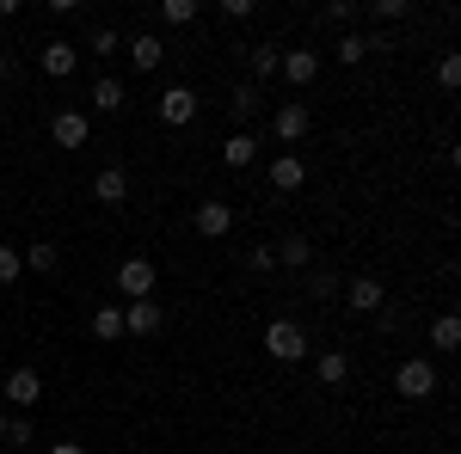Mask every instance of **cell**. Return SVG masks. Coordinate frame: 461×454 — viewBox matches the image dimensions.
Listing matches in <instances>:
<instances>
[{"label":"cell","mask_w":461,"mask_h":454,"mask_svg":"<svg viewBox=\"0 0 461 454\" xmlns=\"http://www.w3.org/2000/svg\"><path fill=\"white\" fill-rule=\"evenodd\" d=\"M430 350H443V356L461 350V319L456 314H437V319H430Z\"/></svg>","instance_id":"cell-21"},{"label":"cell","mask_w":461,"mask_h":454,"mask_svg":"<svg viewBox=\"0 0 461 454\" xmlns=\"http://www.w3.org/2000/svg\"><path fill=\"white\" fill-rule=\"evenodd\" d=\"M277 74H284L289 86H308V80L320 74V56H314V49H284V62H277Z\"/></svg>","instance_id":"cell-13"},{"label":"cell","mask_w":461,"mask_h":454,"mask_svg":"<svg viewBox=\"0 0 461 454\" xmlns=\"http://www.w3.org/2000/svg\"><path fill=\"white\" fill-rule=\"evenodd\" d=\"M369 49H388V43H382V37H369V31H345V37H339V49H332V56H339L345 68H357V62H363Z\"/></svg>","instance_id":"cell-15"},{"label":"cell","mask_w":461,"mask_h":454,"mask_svg":"<svg viewBox=\"0 0 461 454\" xmlns=\"http://www.w3.org/2000/svg\"><path fill=\"white\" fill-rule=\"evenodd\" d=\"M93 338L99 344H123V307H99L93 314Z\"/></svg>","instance_id":"cell-22"},{"label":"cell","mask_w":461,"mask_h":454,"mask_svg":"<svg viewBox=\"0 0 461 454\" xmlns=\"http://www.w3.org/2000/svg\"><path fill=\"white\" fill-rule=\"evenodd\" d=\"M154 111H160V123H167V129H185V123L197 117V93L178 80V86H167V93H160V105H154Z\"/></svg>","instance_id":"cell-6"},{"label":"cell","mask_w":461,"mask_h":454,"mask_svg":"<svg viewBox=\"0 0 461 454\" xmlns=\"http://www.w3.org/2000/svg\"><path fill=\"white\" fill-rule=\"evenodd\" d=\"M308 295H314V301H339V295H345V282L332 277V271H314V277H308Z\"/></svg>","instance_id":"cell-26"},{"label":"cell","mask_w":461,"mask_h":454,"mask_svg":"<svg viewBox=\"0 0 461 454\" xmlns=\"http://www.w3.org/2000/svg\"><path fill=\"white\" fill-rule=\"evenodd\" d=\"M308 258H314V245L302 240V234H289V240L277 245V264H289V271H308Z\"/></svg>","instance_id":"cell-23"},{"label":"cell","mask_w":461,"mask_h":454,"mask_svg":"<svg viewBox=\"0 0 461 454\" xmlns=\"http://www.w3.org/2000/svg\"><path fill=\"white\" fill-rule=\"evenodd\" d=\"M50 141H56V147H86V141H93V117H86V111H56V117H50Z\"/></svg>","instance_id":"cell-4"},{"label":"cell","mask_w":461,"mask_h":454,"mask_svg":"<svg viewBox=\"0 0 461 454\" xmlns=\"http://www.w3.org/2000/svg\"><path fill=\"white\" fill-rule=\"evenodd\" d=\"M247 264L258 271V277H265V271H277V245H252V252H247Z\"/></svg>","instance_id":"cell-32"},{"label":"cell","mask_w":461,"mask_h":454,"mask_svg":"<svg viewBox=\"0 0 461 454\" xmlns=\"http://www.w3.org/2000/svg\"><path fill=\"white\" fill-rule=\"evenodd\" d=\"M154 282H160L154 258H123L117 264V295L123 301H154Z\"/></svg>","instance_id":"cell-3"},{"label":"cell","mask_w":461,"mask_h":454,"mask_svg":"<svg viewBox=\"0 0 461 454\" xmlns=\"http://www.w3.org/2000/svg\"><path fill=\"white\" fill-rule=\"evenodd\" d=\"M37 436H32V418H13L6 423V449H32Z\"/></svg>","instance_id":"cell-31"},{"label":"cell","mask_w":461,"mask_h":454,"mask_svg":"<svg viewBox=\"0 0 461 454\" xmlns=\"http://www.w3.org/2000/svg\"><path fill=\"white\" fill-rule=\"evenodd\" d=\"M437 80H443V86H461V56H443V62H437Z\"/></svg>","instance_id":"cell-34"},{"label":"cell","mask_w":461,"mask_h":454,"mask_svg":"<svg viewBox=\"0 0 461 454\" xmlns=\"http://www.w3.org/2000/svg\"><path fill=\"white\" fill-rule=\"evenodd\" d=\"M160 325H167L160 301H123V338H154Z\"/></svg>","instance_id":"cell-5"},{"label":"cell","mask_w":461,"mask_h":454,"mask_svg":"<svg viewBox=\"0 0 461 454\" xmlns=\"http://www.w3.org/2000/svg\"><path fill=\"white\" fill-rule=\"evenodd\" d=\"M37 68L50 74V80H68V74L80 68V43H68V37H50V43H43V56H37Z\"/></svg>","instance_id":"cell-7"},{"label":"cell","mask_w":461,"mask_h":454,"mask_svg":"<svg viewBox=\"0 0 461 454\" xmlns=\"http://www.w3.org/2000/svg\"><path fill=\"white\" fill-rule=\"evenodd\" d=\"M86 49H93V56H117V49H123V37L111 31V25H99V31L86 37Z\"/></svg>","instance_id":"cell-28"},{"label":"cell","mask_w":461,"mask_h":454,"mask_svg":"<svg viewBox=\"0 0 461 454\" xmlns=\"http://www.w3.org/2000/svg\"><path fill=\"white\" fill-rule=\"evenodd\" d=\"M302 184H308V166L295 154H277L271 160V191H302Z\"/></svg>","instance_id":"cell-17"},{"label":"cell","mask_w":461,"mask_h":454,"mask_svg":"<svg viewBox=\"0 0 461 454\" xmlns=\"http://www.w3.org/2000/svg\"><path fill=\"white\" fill-rule=\"evenodd\" d=\"M0 393H6V405H19V412H32L37 399H43V375H37V369H13Z\"/></svg>","instance_id":"cell-9"},{"label":"cell","mask_w":461,"mask_h":454,"mask_svg":"<svg viewBox=\"0 0 461 454\" xmlns=\"http://www.w3.org/2000/svg\"><path fill=\"white\" fill-rule=\"evenodd\" d=\"M277 62H284V49H277V43H252V49H247L252 86H258V80H277Z\"/></svg>","instance_id":"cell-18"},{"label":"cell","mask_w":461,"mask_h":454,"mask_svg":"<svg viewBox=\"0 0 461 454\" xmlns=\"http://www.w3.org/2000/svg\"><path fill=\"white\" fill-rule=\"evenodd\" d=\"M314 375H320V387H345L351 381V356H345V350H320Z\"/></svg>","instance_id":"cell-14"},{"label":"cell","mask_w":461,"mask_h":454,"mask_svg":"<svg viewBox=\"0 0 461 454\" xmlns=\"http://www.w3.org/2000/svg\"><path fill=\"white\" fill-rule=\"evenodd\" d=\"M320 19H326V25H339V31H351V25H357V6H351V0H332Z\"/></svg>","instance_id":"cell-29"},{"label":"cell","mask_w":461,"mask_h":454,"mask_svg":"<svg viewBox=\"0 0 461 454\" xmlns=\"http://www.w3.org/2000/svg\"><path fill=\"white\" fill-rule=\"evenodd\" d=\"M6 423H13V418H6V412H0V436H6Z\"/></svg>","instance_id":"cell-37"},{"label":"cell","mask_w":461,"mask_h":454,"mask_svg":"<svg viewBox=\"0 0 461 454\" xmlns=\"http://www.w3.org/2000/svg\"><path fill=\"white\" fill-rule=\"evenodd\" d=\"M191 221H197L203 240H228V227H234V203H228V197H210V203H197Z\"/></svg>","instance_id":"cell-8"},{"label":"cell","mask_w":461,"mask_h":454,"mask_svg":"<svg viewBox=\"0 0 461 454\" xmlns=\"http://www.w3.org/2000/svg\"><path fill=\"white\" fill-rule=\"evenodd\" d=\"M19 258H25V264H32L37 277H50V271H56V264H62V252H56V245H50V240H37L32 252H19Z\"/></svg>","instance_id":"cell-24"},{"label":"cell","mask_w":461,"mask_h":454,"mask_svg":"<svg viewBox=\"0 0 461 454\" xmlns=\"http://www.w3.org/2000/svg\"><path fill=\"white\" fill-rule=\"evenodd\" d=\"M265 356L271 362H308V332L295 319H271L265 325Z\"/></svg>","instance_id":"cell-1"},{"label":"cell","mask_w":461,"mask_h":454,"mask_svg":"<svg viewBox=\"0 0 461 454\" xmlns=\"http://www.w3.org/2000/svg\"><path fill=\"white\" fill-rule=\"evenodd\" d=\"M160 19H167V25H191V19H197V0H167Z\"/></svg>","instance_id":"cell-30"},{"label":"cell","mask_w":461,"mask_h":454,"mask_svg":"<svg viewBox=\"0 0 461 454\" xmlns=\"http://www.w3.org/2000/svg\"><path fill=\"white\" fill-rule=\"evenodd\" d=\"M19 277H25V258H19V245H0V289H13Z\"/></svg>","instance_id":"cell-27"},{"label":"cell","mask_w":461,"mask_h":454,"mask_svg":"<svg viewBox=\"0 0 461 454\" xmlns=\"http://www.w3.org/2000/svg\"><path fill=\"white\" fill-rule=\"evenodd\" d=\"M271 129H277V141H302L308 129H314V111L289 99V105H277V117H271Z\"/></svg>","instance_id":"cell-10"},{"label":"cell","mask_w":461,"mask_h":454,"mask_svg":"<svg viewBox=\"0 0 461 454\" xmlns=\"http://www.w3.org/2000/svg\"><path fill=\"white\" fill-rule=\"evenodd\" d=\"M369 19H375V25H388V19H406V0H375V6H369Z\"/></svg>","instance_id":"cell-33"},{"label":"cell","mask_w":461,"mask_h":454,"mask_svg":"<svg viewBox=\"0 0 461 454\" xmlns=\"http://www.w3.org/2000/svg\"><path fill=\"white\" fill-rule=\"evenodd\" d=\"M437 369H430L425 356H406V362H400V369H393V393H400V399H412V405H419V399H430V393H437Z\"/></svg>","instance_id":"cell-2"},{"label":"cell","mask_w":461,"mask_h":454,"mask_svg":"<svg viewBox=\"0 0 461 454\" xmlns=\"http://www.w3.org/2000/svg\"><path fill=\"white\" fill-rule=\"evenodd\" d=\"M130 62H136V68H160V62H167V43L154 31H136L130 37Z\"/></svg>","instance_id":"cell-19"},{"label":"cell","mask_w":461,"mask_h":454,"mask_svg":"<svg viewBox=\"0 0 461 454\" xmlns=\"http://www.w3.org/2000/svg\"><path fill=\"white\" fill-rule=\"evenodd\" d=\"M339 301H345L351 314H375V307L388 301V289H382L375 277H357V282H345V295H339Z\"/></svg>","instance_id":"cell-11"},{"label":"cell","mask_w":461,"mask_h":454,"mask_svg":"<svg viewBox=\"0 0 461 454\" xmlns=\"http://www.w3.org/2000/svg\"><path fill=\"white\" fill-rule=\"evenodd\" d=\"M50 454H86V442H56Z\"/></svg>","instance_id":"cell-36"},{"label":"cell","mask_w":461,"mask_h":454,"mask_svg":"<svg viewBox=\"0 0 461 454\" xmlns=\"http://www.w3.org/2000/svg\"><path fill=\"white\" fill-rule=\"evenodd\" d=\"M123 99H130V93H123L117 74H99V80H93V111H123Z\"/></svg>","instance_id":"cell-20"},{"label":"cell","mask_w":461,"mask_h":454,"mask_svg":"<svg viewBox=\"0 0 461 454\" xmlns=\"http://www.w3.org/2000/svg\"><path fill=\"white\" fill-rule=\"evenodd\" d=\"M93 203H105V209L130 203V173H123V166H105V173L93 178Z\"/></svg>","instance_id":"cell-12"},{"label":"cell","mask_w":461,"mask_h":454,"mask_svg":"<svg viewBox=\"0 0 461 454\" xmlns=\"http://www.w3.org/2000/svg\"><path fill=\"white\" fill-rule=\"evenodd\" d=\"M221 160H228L234 173H247L252 160H258V136H247V129H234V136L221 141Z\"/></svg>","instance_id":"cell-16"},{"label":"cell","mask_w":461,"mask_h":454,"mask_svg":"<svg viewBox=\"0 0 461 454\" xmlns=\"http://www.w3.org/2000/svg\"><path fill=\"white\" fill-rule=\"evenodd\" d=\"M228 111H234V117H240V123H247L252 111H258V86H252V80H240V86H234V93H228Z\"/></svg>","instance_id":"cell-25"},{"label":"cell","mask_w":461,"mask_h":454,"mask_svg":"<svg viewBox=\"0 0 461 454\" xmlns=\"http://www.w3.org/2000/svg\"><path fill=\"white\" fill-rule=\"evenodd\" d=\"M221 19H252V0H221Z\"/></svg>","instance_id":"cell-35"}]
</instances>
